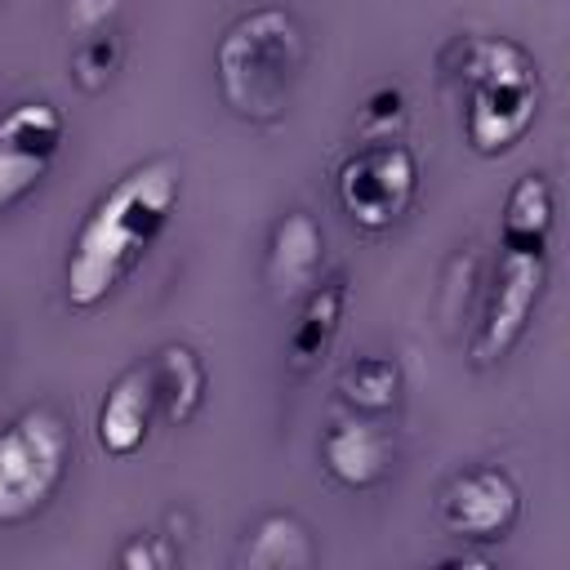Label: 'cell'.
I'll return each mask as SVG.
<instances>
[{
  "label": "cell",
  "instance_id": "8fae6325",
  "mask_svg": "<svg viewBox=\"0 0 570 570\" xmlns=\"http://www.w3.org/2000/svg\"><path fill=\"white\" fill-rule=\"evenodd\" d=\"M321 254H325L321 223L307 209L281 214L272 236H267V258H263V276L272 285V298L276 303L303 298L321 276Z\"/></svg>",
  "mask_w": 570,
  "mask_h": 570
},
{
  "label": "cell",
  "instance_id": "30bf717a",
  "mask_svg": "<svg viewBox=\"0 0 570 570\" xmlns=\"http://www.w3.org/2000/svg\"><path fill=\"white\" fill-rule=\"evenodd\" d=\"M347 303H352V285H347V272H330V276H316V285L298 298V316L285 334V365L294 374H312L338 330H343V316H347Z\"/></svg>",
  "mask_w": 570,
  "mask_h": 570
},
{
  "label": "cell",
  "instance_id": "9a60e30c",
  "mask_svg": "<svg viewBox=\"0 0 570 570\" xmlns=\"http://www.w3.org/2000/svg\"><path fill=\"white\" fill-rule=\"evenodd\" d=\"M552 218H557L552 183L543 174H521L499 214V245L552 254Z\"/></svg>",
  "mask_w": 570,
  "mask_h": 570
},
{
  "label": "cell",
  "instance_id": "8992f818",
  "mask_svg": "<svg viewBox=\"0 0 570 570\" xmlns=\"http://www.w3.org/2000/svg\"><path fill=\"white\" fill-rule=\"evenodd\" d=\"M543 285H548V254L499 245V263L485 285L481 316H476V330L468 343L476 365H494L499 356H508L517 347V338L525 334V325L543 298Z\"/></svg>",
  "mask_w": 570,
  "mask_h": 570
},
{
  "label": "cell",
  "instance_id": "9c48e42d",
  "mask_svg": "<svg viewBox=\"0 0 570 570\" xmlns=\"http://www.w3.org/2000/svg\"><path fill=\"white\" fill-rule=\"evenodd\" d=\"M316 450H321V468L343 490H374L379 481H387L392 459H396V445H392L387 428L374 423V414L330 419Z\"/></svg>",
  "mask_w": 570,
  "mask_h": 570
},
{
  "label": "cell",
  "instance_id": "ba28073f",
  "mask_svg": "<svg viewBox=\"0 0 570 570\" xmlns=\"http://www.w3.org/2000/svg\"><path fill=\"white\" fill-rule=\"evenodd\" d=\"M436 512L441 525L459 539H503L521 517V490L503 468L476 463L450 476Z\"/></svg>",
  "mask_w": 570,
  "mask_h": 570
},
{
  "label": "cell",
  "instance_id": "4fadbf2b",
  "mask_svg": "<svg viewBox=\"0 0 570 570\" xmlns=\"http://www.w3.org/2000/svg\"><path fill=\"white\" fill-rule=\"evenodd\" d=\"M151 387H156V419L165 428H187L205 405V361L187 343H165L151 361Z\"/></svg>",
  "mask_w": 570,
  "mask_h": 570
},
{
  "label": "cell",
  "instance_id": "52a82bcc",
  "mask_svg": "<svg viewBox=\"0 0 570 570\" xmlns=\"http://www.w3.org/2000/svg\"><path fill=\"white\" fill-rule=\"evenodd\" d=\"M62 142L67 116L45 98H27L0 116V214L49 178Z\"/></svg>",
  "mask_w": 570,
  "mask_h": 570
},
{
  "label": "cell",
  "instance_id": "3957f363",
  "mask_svg": "<svg viewBox=\"0 0 570 570\" xmlns=\"http://www.w3.org/2000/svg\"><path fill=\"white\" fill-rule=\"evenodd\" d=\"M307 71V36L303 22L281 4H258L240 13L218 49H214V76L218 98L232 116L249 125H276Z\"/></svg>",
  "mask_w": 570,
  "mask_h": 570
},
{
  "label": "cell",
  "instance_id": "d6986e66",
  "mask_svg": "<svg viewBox=\"0 0 570 570\" xmlns=\"http://www.w3.org/2000/svg\"><path fill=\"white\" fill-rule=\"evenodd\" d=\"M120 9L125 0H67L62 9V22H67V36H89V31H102V27H120Z\"/></svg>",
  "mask_w": 570,
  "mask_h": 570
},
{
  "label": "cell",
  "instance_id": "e0dca14e",
  "mask_svg": "<svg viewBox=\"0 0 570 570\" xmlns=\"http://www.w3.org/2000/svg\"><path fill=\"white\" fill-rule=\"evenodd\" d=\"M120 62H125V36H120V27H102V31H89V36H76L71 40V58H67L71 85L80 94H89V98L102 94L116 80Z\"/></svg>",
  "mask_w": 570,
  "mask_h": 570
},
{
  "label": "cell",
  "instance_id": "2e32d148",
  "mask_svg": "<svg viewBox=\"0 0 570 570\" xmlns=\"http://www.w3.org/2000/svg\"><path fill=\"white\" fill-rule=\"evenodd\" d=\"M338 396L356 414H387L401 401V365L392 356H383V352L356 356L338 374Z\"/></svg>",
  "mask_w": 570,
  "mask_h": 570
},
{
  "label": "cell",
  "instance_id": "ac0fdd59",
  "mask_svg": "<svg viewBox=\"0 0 570 570\" xmlns=\"http://www.w3.org/2000/svg\"><path fill=\"white\" fill-rule=\"evenodd\" d=\"M410 116V98L396 80H383L361 102V142L370 138H401V125Z\"/></svg>",
  "mask_w": 570,
  "mask_h": 570
},
{
  "label": "cell",
  "instance_id": "ffe728a7",
  "mask_svg": "<svg viewBox=\"0 0 570 570\" xmlns=\"http://www.w3.org/2000/svg\"><path fill=\"white\" fill-rule=\"evenodd\" d=\"M120 566L125 570H165V566H174V548L165 543V534H134L120 548Z\"/></svg>",
  "mask_w": 570,
  "mask_h": 570
},
{
  "label": "cell",
  "instance_id": "7a4b0ae2",
  "mask_svg": "<svg viewBox=\"0 0 570 570\" xmlns=\"http://www.w3.org/2000/svg\"><path fill=\"white\" fill-rule=\"evenodd\" d=\"M436 67L441 80L468 94L463 134L476 156H503L534 129L543 76L530 49L512 36H450Z\"/></svg>",
  "mask_w": 570,
  "mask_h": 570
},
{
  "label": "cell",
  "instance_id": "6da1fadb",
  "mask_svg": "<svg viewBox=\"0 0 570 570\" xmlns=\"http://www.w3.org/2000/svg\"><path fill=\"white\" fill-rule=\"evenodd\" d=\"M178 196H183V165L174 156H151L125 169L89 205L62 267L67 303L76 312H94L120 289L125 276H134V267L165 236L178 209Z\"/></svg>",
  "mask_w": 570,
  "mask_h": 570
},
{
  "label": "cell",
  "instance_id": "5b68a950",
  "mask_svg": "<svg viewBox=\"0 0 570 570\" xmlns=\"http://www.w3.org/2000/svg\"><path fill=\"white\" fill-rule=\"evenodd\" d=\"M334 196L361 232H387L419 196V156L401 138L361 142L334 174Z\"/></svg>",
  "mask_w": 570,
  "mask_h": 570
},
{
  "label": "cell",
  "instance_id": "277c9868",
  "mask_svg": "<svg viewBox=\"0 0 570 570\" xmlns=\"http://www.w3.org/2000/svg\"><path fill=\"white\" fill-rule=\"evenodd\" d=\"M71 428L53 405H27L0 428V525L31 521L67 481Z\"/></svg>",
  "mask_w": 570,
  "mask_h": 570
},
{
  "label": "cell",
  "instance_id": "5bb4252c",
  "mask_svg": "<svg viewBox=\"0 0 570 570\" xmlns=\"http://www.w3.org/2000/svg\"><path fill=\"white\" fill-rule=\"evenodd\" d=\"M232 566L236 570H307L316 566L312 530L294 512H267L254 521V530H245Z\"/></svg>",
  "mask_w": 570,
  "mask_h": 570
},
{
  "label": "cell",
  "instance_id": "7c38bea8",
  "mask_svg": "<svg viewBox=\"0 0 570 570\" xmlns=\"http://www.w3.org/2000/svg\"><path fill=\"white\" fill-rule=\"evenodd\" d=\"M156 423V387H151V370L147 365H129L102 396L98 405V423L94 436L111 459H129L147 445Z\"/></svg>",
  "mask_w": 570,
  "mask_h": 570
}]
</instances>
